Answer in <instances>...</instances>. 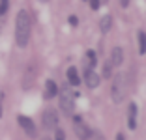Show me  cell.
<instances>
[{
    "instance_id": "obj_1",
    "label": "cell",
    "mask_w": 146,
    "mask_h": 140,
    "mask_svg": "<svg viewBox=\"0 0 146 140\" xmlns=\"http://www.w3.org/2000/svg\"><path fill=\"white\" fill-rule=\"evenodd\" d=\"M30 30H32L30 15H28V11L21 9V11L17 13V19H15V41H17L19 47H26L28 45Z\"/></svg>"
},
{
    "instance_id": "obj_2",
    "label": "cell",
    "mask_w": 146,
    "mask_h": 140,
    "mask_svg": "<svg viewBox=\"0 0 146 140\" xmlns=\"http://www.w3.org/2000/svg\"><path fill=\"white\" fill-rule=\"evenodd\" d=\"M127 95V82H125V75L124 73H118V75L112 79V86H111V97L116 105H120L122 101Z\"/></svg>"
},
{
    "instance_id": "obj_3",
    "label": "cell",
    "mask_w": 146,
    "mask_h": 140,
    "mask_svg": "<svg viewBox=\"0 0 146 140\" xmlns=\"http://www.w3.org/2000/svg\"><path fill=\"white\" fill-rule=\"evenodd\" d=\"M60 108L64 114H73L75 110V95L68 86L60 90Z\"/></svg>"
},
{
    "instance_id": "obj_4",
    "label": "cell",
    "mask_w": 146,
    "mask_h": 140,
    "mask_svg": "<svg viewBox=\"0 0 146 140\" xmlns=\"http://www.w3.org/2000/svg\"><path fill=\"white\" fill-rule=\"evenodd\" d=\"M73 127H75V133H77L79 140H90L92 131L88 129V125L82 122L81 116H75V118H73Z\"/></svg>"
},
{
    "instance_id": "obj_5",
    "label": "cell",
    "mask_w": 146,
    "mask_h": 140,
    "mask_svg": "<svg viewBox=\"0 0 146 140\" xmlns=\"http://www.w3.org/2000/svg\"><path fill=\"white\" fill-rule=\"evenodd\" d=\"M43 127L47 129V131H54V129L58 127V116H56V110L47 108V110L43 112Z\"/></svg>"
},
{
    "instance_id": "obj_6",
    "label": "cell",
    "mask_w": 146,
    "mask_h": 140,
    "mask_svg": "<svg viewBox=\"0 0 146 140\" xmlns=\"http://www.w3.org/2000/svg\"><path fill=\"white\" fill-rule=\"evenodd\" d=\"M17 122H19V125L23 127V131H25L28 136H36V125H34V122H32L30 118H26V116H19Z\"/></svg>"
},
{
    "instance_id": "obj_7",
    "label": "cell",
    "mask_w": 146,
    "mask_h": 140,
    "mask_svg": "<svg viewBox=\"0 0 146 140\" xmlns=\"http://www.w3.org/2000/svg\"><path fill=\"white\" fill-rule=\"evenodd\" d=\"M99 81H101V79H99V75L94 71V69H84V82H86L88 88H92V90L98 88Z\"/></svg>"
},
{
    "instance_id": "obj_8",
    "label": "cell",
    "mask_w": 146,
    "mask_h": 140,
    "mask_svg": "<svg viewBox=\"0 0 146 140\" xmlns=\"http://www.w3.org/2000/svg\"><path fill=\"white\" fill-rule=\"evenodd\" d=\"M109 62H111L112 67H118V65L124 62V51H122V47H114V49H112L111 51V60H109Z\"/></svg>"
},
{
    "instance_id": "obj_9",
    "label": "cell",
    "mask_w": 146,
    "mask_h": 140,
    "mask_svg": "<svg viewBox=\"0 0 146 140\" xmlns=\"http://www.w3.org/2000/svg\"><path fill=\"white\" fill-rule=\"evenodd\" d=\"M98 64V56L94 51H86L84 58H82V69H94V65Z\"/></svg>"
},
{
    "instance_id": "obj_10",
    "label": "cell",
    "mask_w": 146,
    "mask_h": 140,
    "mask_svg": "<svg viewBox=\"0 0 146 140\" xmlns=\"http://www.w3.org/2000/svg\"><path fill=\"white\" fill-rule=\"evenodd\" d=\"M127 125H129V129L137 127V105L135 103H129V106H127Z\"/></svg>"
},
{
    "instance_id": "obj_11",
    "label": "cell",
    "mask_w": 146,
    "mask_h": 140,
    "mask_svg": "<svg viewBox=\"0 0 146 140\" xmlns=\"http://www.w3.org/2000/svg\"><path fill=\"white\" fill-rule=\"evenodd\" d=\"M56 93H58V86H56L54 81H51V79H49V81L45 82V93H43V97H45V99H51V97H54Z\"/></svg>"
},
{
    "instance_id": "obj_12",
    "label": "cell",
    "mask_w": 146,
    "mask_h": 140,
    "mask_svg": "<svg viewBox=\"0 0 146 140\" xmlns=\"http://www.w3.org/2000/svg\"><path fill=\"white\" fill-rule=\"evenodd\" d=\"M66 75H68V81H69L71 86H79V84H81V79H79V73H77L75 67H69Z\"/></svg>"
},
{
    "instance_id": "obj_13",
    "label": "cell",
    "mask_w": 146,
    "mask_h": 140,
    "mask_svg": "<svg viewBox=\"0 0 146 140\" xmlns=\"http://www.w3.org/2000/svg\"><path fill=\"white\" fill-rule=\"evenodd\" d=\"M111 26H112V17H111V15L101 17V21H99V30H101L103 34H107L109 30H111Z\"/></svg>"
},
{
    "instance_id": "obj_14",
    "label": "cell",
    "mask_w": 146,
    "mask_h": 140,
    "mask_svg": "<svg viewBox=\"0 0 146 140\" xmlns=\"http://www.w3.org/2000/svg\"><path fill=\"white\" fill-rule=\"evenodd\" d=\"M139 52L146 54V32H139Z\"/></svg>"
},
{
    "instance_id": "obj_15",
    "label": "cell",
    "mask_w": 146,
    "mask_h": 140,
    "mask_svg": "<svg viewBox=\"0 0 146 140\" xmlns=\"http://www.w3.org/2000/svg\"><path fill=\"white\" fill-rule=\"evenodd\" d=\"M111 75H112V65H111V62H107L103 67V77L105 79H111Z\"/></svg>"
},
{
    "instance_id": "obj_16",
    "label": "cell",
    "mask_w": 146,
    "mask_h": 140,
    "mask_svg": "<svg viewBox=\"0 0 146 140\" xmlns=\"http://www.w3.org/2000/svg\"><path fill=\"white\" fill-rule=\"evenodd\" d=\"M9 8V0H0V15H6Z\"/></svg>"
},
{
    "instance_id": "obj_17",
    "label": "cell",
    "mask_w": 146,
    "mask_h": 140,
    "mask_svg": "<svg viewBox=\"0 0 146 140\" xmlns=\"http://www.w3.org/2000/svg\"><path fill=\"white\" fill-rule=\"evenodd\" d=\"M90 138H92V140H105V136L101 135V133H99V131H92Z\"/></svg>"
},
{
    "instance_id": "obj_18",
    "label": "cell",
    "mask_w": 146,
    "mask_h": 140,
    "mask_svg": "<svg viewBox=\"0 0 146 140\" xmlns=\"http://www.w3.org/2000/svg\"><path fill=\"white\" fill-rule=\"evenodd\" d=\"M54 133H56V140H64V131H62V129L56 127V129H54Z\"/></svg>"
},
{
    "instance_id": "obj_19",
    "label": "cell",
    "mask_w": 146,
    "mask_h": 140,
    "mask_svg": "<svg viewBox=\"0 0 146 140\" xmlns=\"http://www.w3.org/2000/svg\"><path fill=\"white\" fill-rule=\"evenodd\" d=\"M99 4H101L99 0H90V8H92V9H98V8H99Z\"/></svg>"
},
{
    "instance_id": "obj_20",
    "label": "cell",
    "mask_w": 146,
    "mask_h": 140,
    "mask_svg": "<svg viewBox=\"0 0 146 140\" xmlns=\"http://www.w3.org/2000/svg\"><path fill=\"white\" fill-rule=\"evenodd\" d=\"M2 99H4V93H0V118H2Z\"/></svg>"
},
{
    "instance_id": "obj_21",
    "label": "cell",
    "mask_w": 146,
    "mask_h": 140,
    "mask_svg": "<svg viewBox=\"0 0 146 140\" xmlns=\"http://www.w3.org/2000/svg\"><path fill=\"white\" fill-rule=\"evenodd\" d=\"M69 22L71 24H77V17H69Z\"/></svg>"
},
{
    "instance_id": "obj_22",
    "label": "cell",
    "mask_w": 146,
    "mask_h": 140,
    "mask_svg": "<svg viewBox=\"0 0 146 140\" xmlns=\"http://www.w3.org/2000/svg\"><path fill=\"white\" fill-rule=\"evenodd\" d=\"M127 4H129V0H122V6H124V8H125Z\"/></svg>"
},
{
    "instance_id": "obj_23",
    "label": "cell",
    "mask_w": 146,
    "mask_h": 140,
    "mask_svg": "<svg viewBox=\"0 0 146 140\" xmlns=\"http://www.w3.org/2000/svg\"><path fill=\"white\" fill-rule=\"evenodd\" d=\"M116 140H124V136H122V135H118V136H116Z\"/></svg>"
},
{
    "instance_id": "obj_24",
    "label": "cell",
    "mask_w": 146,
    "mask_h": 140,
    "mask_svg": "<svg viewBox=\"0 0 146 140\" xmlns=\"http://www.w3.org/2000/svg\"><path fill=\"white\" fill-rule=\"evenodd\" d=\"M41 2H49V0H41Z\"/></svg>"
}]
</instances>
